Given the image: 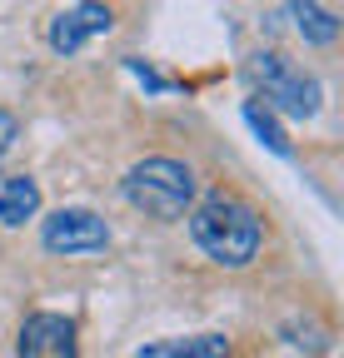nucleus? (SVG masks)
Segmentation results:
<instances>
[{
    "instance_id": "1",
    "label": "nucleus",
    "mask_w": 344,
    "mask_h": 358,
    "mask_svg": "<svg viewBox=\"0 0 344 358\" xmlns=\"http://www.w3.org/2000/svg\"><path fill=\"white\" fill-rule=\"evenodd\" d=\"M190 239L195 249L209 259V264H220V268H245L260 259V244H265V219L254 204L235 199V194H209L200 199L190 214Z\"/></svg>"
},
{
    "instance_id": "2",
    "label": "nucleus",
    "mask_w": 344,
    "mask_h": 358,
    "mask_svg": "<svg viewBox=\"0 0 344 358\" xmlns=\"http://www.w3.org/2000/svg\"><path fill=\"white\" fill-rule=\"evenodd\" d=\"M120 194L150 219H165V224L185 219L195 204V169L170 155H150V159L130 164V174L120 179Z\"/></svg>"
},
{
    "instance_id": "3",
    "label": "nucleus",
    "mask_w": 344,
    "mask_h": 358,
    "mask_svg": "<svg viewBox=\"0 0 344 358\" xmlns=\"http://www.w3.org/2000/svg\"><path fill=\"white\" fill-rule=\"evenodd\" d=\"M249 80L254 90H260V100L280 115H294V120H310L319 115V100H324V90L310 70H299L294 60H284L280 50H254L249 55Z\"/></svg>"
},
{
    "instance_id": "4",
    "label": "nucleus",
    "mask_w": 344,
    "mask_h": 358,
    "mask_svg": "<svg viewBox=\"0 0 344 358\" xmlns=\"http://www.w3.org/2000/svg\"><path fill=\"white\" fill-rule=\"evenodd\" d=\"M40 249L46 254H60V259H75V254H105L110 249V224L95 214V209H55L46 224H40Z\"/></svg>"
},
{
    "instance_id": "5",
    "label": "nucleus",
    "mask_w": 344,
    "mask_h": 358,
    "mask_svg": "<svg viewBox=\"0 0 344 358\" xmlns=\"http://www.w3.org/2000/svg\"><path fill=\"white\" fill-rule=\"evenodd\" d=\"M110 25H115V15L100 6V0H80V6L60 10V15L50 20V30H46V45H50L55 55H75V50H85V40H95V35H110Z\"/></svg>"
},
{
    "instance_id": "6",
    "label": "nucleus",
    "mask_w": 344,
    "mask_h": 358,
    "mask_svg": "<svg viewBox=\"0 0 344 358\" xmlns=\"http://www.w3.org/2000/svg\"><path fill=\"white\" fill-rule=\"evenodd\" d=\"M15 358H80L75 324L65 313H30L15 338Z\"/></svg>"
},
{
    "instance_id": "7",
    "label": "nucleus",
    "mask_w": 344,
    "mask_h": 358,
    "mask_svg": "<svg viewBox=\"0 0 344 358\" xmlns=\"http://www.w3.org/2000/svg\"><path fill=\"white\" fill-rule=\"evenodd\" d=\"M135 358H230V338L225 334H190V338H155L140 343Z\"/></svg>"
},
{
    "instance_id": "8",
    "label": "nucleus",
    "mask_w": 344,
    "mask_h": 358,
    "mask_svg": "<svg viewBox=\"0 0 344 358\" xmlns=\"http://www.w3.org/2000/svg\"><path fill=\"white\" fill-rule=\"evenodd\" d=\"M40 214V185L30 174H11L6 185H0V224L6 229H20L25 219Z\"/></svg>"
},
{
    "instance_id": "9",
    "label": "nucleus",
    "mask_w": 344,
    "mask_h": 358,
    "mask_svg": "<svg viewBox=\"0 0 344 358\" xmlns=\"http://www.w3.org/2000/svg\"><path fill=\"white\" fill-rule=\"evenodd\" d=\"M245 124L254 129V140H260L270 155H280V159H289V155H294V145H289V134H284L280 115H275L260 95H249V100H245Z\"/></svg>"
},
{
    "instance_id": "10",
    "label": "nucleus",
    "mask_w": 344,
    "mask_h": 358,
    "mask_svg": "<svg viewBox=\"0 0 344 358\" xmlns=\"http://www.w3.org/2000/svg\"><path fill=\"white\" fill-rule=\"evenodd\" d=\"M289 20L305 35V45H334L339 40V20L319 6V0H289Z\"/></svg>"
},
{
    "instance_id": "11",
    "label": "nucleus",
    "mask_w": 344,
    "mask_h": 358,
    "mask_svg": "<svg viewBox=\"0 0 344 358\" xmlns=\"http://www.w3.org/2000/svg\"><path fill=\"white\" fill-rule=\"evenodd\" d=\"M280 338L289 348H305V353H329V343H334V334L319 319H284L280 324Z\"/></svg>"
},
{
    "instance_id": "12",
    "label": "nucleus",
    "mask_w": 344,
    "mask_h": 358,
    "mask_svg": "<svg viewBox=\"0 0 344 358\" xmlns=\"http://www.w3.org/2000/svg\"><path fill=\"white\" fill-rule=\"evenodd\" d=\"M125 70H130V75H135V80H140L145 90H155V95H165V90H175V80H165V75H155V70H150L145 60H135V55H125Z\"/></svg>"
},
{
    "instance_id": "13",
    "label": "nucleus",
    "mask_w": 344,
    "mask_h": 358,
    "mask_svg": "<svg viewBox=\"0 0 344 358\" xmlns=\"http://www.w3.org/2000/svg\"><path fill=\"white\" fill-rule=\"evenodd\" d=\"M15 140H20V120L11 110H0V164H6V155L15 150Z\"/></svg>"
}]
</instances>
